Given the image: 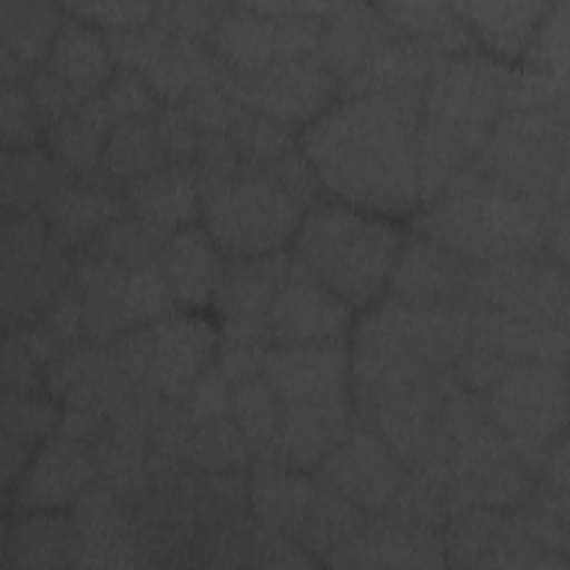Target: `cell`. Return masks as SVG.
I'll list each match as a JSON object with an SVG mask.
<instances>
[{
    "mask_svg": "<svg viewBox=\"0 0 570 570\" xmlns=\"http://www.w3.org/2000/svg\"><path fill=\"white\" fill-rule=\"evenodd\" d=\"M38 214L65 249L87 245L125 214L122 189L98 174L94 178L62 174L40 203Z\"/></svg>",
    "mask_w": 570,
    "mask_h": 570,
    "instance_id": "obj_24",
    "label": "cell"
},
{
    "mask_svg": "<svg viewBox=\"0 0 570 570\" xmlns=\"http://www.w3.org/2000/svg\"><path fill=\"white\" fill-rule=\"evenodd\" d=\"M345 568H439L445 566L443 537L434 525L401 517L367 521L327 554Z\"/></svg>",
    "mask_w": 570,
    "mask_h": 570,
    "instance_id": "obj_22",
    "label": "cell"
},
{
    "mask_svg": "<svg viewBox=\"0 0 570 570\" xmlns=\"http://www.w3.org/2000/svg\"><path fill=\"white\" fill-rule=\"evenodd\" d=\"M65 11L78 16L96 29L127 31L145 27L154 20V2H65Z\"/></svg>",
    "mask_w": 570,
    "mask_h": 570,
    "instance_id": "obj_47",
    "label": "cell"
},
{
    "mask_svg": "<svg viewBox=\"0 0 570 570\" xmlns=\"http://www.w3.org/2000/svg\"><path fill=\"white\" fill-rule=\"evenodd\" d=\"M62 171L47 149H4L2 151V214L38 212L49 189Z\"/></svg>",
    "mask_w": 570,
    "mask_h": 570,
    "instance_id": "obj_37",
    "label": "cell"
},
{
    "mask_svg": "<svg viewBox=\"0 0 570 570\" xmlns=\"http://www.w3.org/2000/svg\"><path fill=\"white\" fill-rule=\"evenodd\" d=\"M240 163L243 160L227 134L200 131L196 156H194V167L200 183L223 178L234 169H238Z\"/></svg>",
    "mask_w": 570,
    "mask_h": 570,
    "instance_id": "obj_51",
    "label": "cell"
},
{
    "mask_svg": "<svg viewBox=\"0 0 570 570\" xmlns=\"http://www.w3.org/2000/svg\"><path fill=\"white\" fill-rule=\"evenodd\" d=\"M287 265L289 254L285 252L227 261L220 287L212 303L218 316L220 341L272 347L269 312Z\"/></svg>",
    "mask_w": 570,
    "mask_h": 570,
    "instance_id": "obj_19",
    "label": "cell"
},
{
    "mask_svg": "<svg viewBox=\"0 0 570 570\" xmlns=\"http://www.w3.org/2000/svg\"><path fill=\"white\" fill-rule=\"evenodd\" d=\"M218 325L198 314H169L114 338L111 356L125 376L169 401H185L212 370Z\"/></svg>",
    "mask_w": 570,
    "mask_h": 570,
    "instance_id": "obj_8",
    "label": "cell"
},
{
    "mask_svg": "<svg viewBox=\"0 0 570 570\" xmlns=\"http://www.w3.org/2000/svg\"><path fill=\"white\" fill-rule=\"evenodd\" d=\"M512 69L488 53H459L441 62L421 94V120L476 149L503 111Z\"/></svg>",
    "mask_w": 570,
    "mask_h": 570,
    "instance_id": "obj_10",
    "label": "cell"
},
{
    "mask_svg": "<svg viewBox=\"0 0 570 570\" xmlns=\"http://www.w3.org/2000/svg\"><path fill=\"white\" fill-rule=\"evenodd\" d=\"M76 554V530L62 510L20 512L4 532V563L16 568H62Z\"/></svg>",
    "mask_w": 570,
    "mask_h": 570,
    "instance_id": "obj_33",
    "label": "cell"
},
{
    "mask_svg": "<svg viewBox=\"0 0 570 570\" xmlns=\"http://www.w3.org/2000/svg\"><path fill=\"white\" fill-rule=\"evenodd\" d=\"M323 22L312 16L274 18L234 2L209 33L207 47L225 71L252 73L281 60L318 56Z\"/></svg>",
    "mask_w": 570,
    "mask_h": 570,
    "instance_id": "obj_13",
    "label": "cell"
},
{
    "mask_svg": "<svg viewBox=\"0 0 570 570\" xmlns=\"http://www.w3.org/2000/svg\"><path fill=\"white\" fill-rule=\"evenodd\" d=\"M421 94L338 98L305 125L298 149L334 200L401 218L419 209Z\"/></svg>",
    "mask_w": 570,
    "mask_h": 570,
    "instance_id": "obj_1",
    "label": "cell"
},
{
    "mask_svg": "<svg viewBox=\"0 0 570 570\" xmlns=\"http://www.w3.org/2000/svg\"><path fill=\"white\" fill-rule=\"evenodd\" d=\"M60 425L58 405L38 394H20V392H4L2 394V410H0V428L11 436L20 439L29 448H38L45 443Z\"/></svg>",
    "mask_w": 570,
    "mask_h": 570,
    "instance_id": "obj_41",
    "label": "cell"
},
{
    "mask_svg": "<svg viewBox=\"0 0 570 570\" xmlns=\"http://www.w3.org/2000/svg\"><path fill=\"white\" fill-rule=\"evenodd\" d=\"M125 214L165 240L200 216V180L194 163H167L122 187Z\"/></svg>",
    "mask_w": 570,
    "mask_h": 570,
    "instance_id": "obj_23",
    "label": "cell"
},
{
    "mask_svg": "<svg viewBox=\"0 0 570 570\" xmlns=\"http://www.w3.org/2000/svg\"><path fill=\"white\" fill-rule=\"evenodd\" d=\"M98 98L102 100L114 122L127 118H147L163 107L160 98L154 94L147 80L122 67H116L109 82L98 91Z\"/></svg>",
    "mask_w": 570,
    "mask_h": 570,
    "instance_id": "obj_45",
    "label": "cell"
},
{
    "mask_svg": "<svg viewBox=\"0 0 570 570\" xmlns=\"http://www.w3.org/2000/svg\"><path fill=\"white\" fill-rule=\"evenodd\" d=\"M265 167L285 187V191H289L305 207V212L321 203L323 187L301 149H294Z\"/></svg>",
    "mask_w": 570,
    "mask_h": 570,
    "instance_id": "obj_50",
    "label": "cell"
},
{
    "mask_svg": "<svg viewBox=\"0 0 570 570\" xmlns=\"http://www.w3.org/2000/svg\"><path fill=\"white\" fill-rule=\"evenodd\" d=\"M263 376L281 401L278 432L265 459L301 472L316 470L354 428L350 343L341 336L272 347Z\"/></svg>",
    "mask_w": 570,
    "mask_h": 570,
    "instance_id": "obj_3",
    "label": "cell"
},
{
    "mask_svg": "<svg viewBox=\"0 0 570 570\" xmlns=\"http://www.w3.org/2000/svg\"><path fill=\"white\" fill-rule=\"evenodd\" d=\"M568 0L548 4V11L523 51L528 69L568 80Z\"/></svg>",
    "mask_w": 570,
    "mask_h": 570,
    "instance_id": "obj_42",
    "label": "cell"
},
{
    "mask_svg": "<svg viewBox=\"0 0 570 570\" xmlns=\"http://www.w3.org/2000/svg\"><path fill=\"white\" fill-rule=\"evenodd\" d=\"M31 454H33V448L22 443L20 439L11 436L9 432L0 434V476H2L4 494H9L13 483L20 479Z\"/></svg>",
    "mask_w": 570,
    "mask_h": 570,
    "instance_id": "obj_53",
    "label": "cell"
},
{
    "mask_svg": "<svg viewBox=\"0 0 570 570\" xmlns=\"http://www.w3.org/2000/svg\"><path fill=\"white\" fill-rule=\"evenodd\" d=\"M198 131H220L227 134L243 107L227 94L223 85V69L216 78L194 87L178 105Z\"/></svg>",
    "mask_w": 570,
    "mask_h": 570,
    "instance_id": "obj_43",
    "label": "cell"
},
{
    "mask_svg": "<svg viewBox=\"0 0 570 570\" xmlns=\"http://www.w3.org/2000/svg\"><path fill=\"white\" fill-rule=\"evenodd\" d=\"M82 332V292L69 281L33 321L13 330V336L40 365H53L76 347Z\"/></svg>",
    "mask_w": 570,
    "mask_h": 570,
    "instance_id": "obj_34",
    "label": "cell"
},
{
    "mask_svg": "<svg viewBox=\"0 0 570 570\" xmlns=\"http://www.w3.org/2000/svg\"><path fill=\"white\" fill-rule=\"evenodd\" d=\"M390 31L376 4L338 2L323 22L318 58L336 82H343Z\"/></svg>",
    "mask_w": 570,
    "mask_h": 570,
    "instance_id": "obj_31",
    "label": "cell"
},
{
    "mask_svg": "<svg viewBox=\"0 0 570 570\" xmlns=\"http://www.w3.org/2000/svg\"><path fill=\"white\" fill-rule=\"evenodd\" d=\"M450 58L432 45L390 31L356 71L338 82V98L363 94H423L428 80Z\"/></svg>",
    "mask_w": 570,
    "mask_h": 570,
    "instance_id": "obj_25",
    "label": "cell"
},
{
    "mask_svg": "<svg viewBox=\"0 0 570 570\" xmlns=\"http://www.w3.org/2000/svg\"><path fill=\"white\" fill-rule=\"evenodd\" d=\"M42 69L91 98L109 82L116 62L102 31L65 11Z\"/></svg>",
    "mask_w": 570,
    "mask_h": 570,
    "instance_id": "obj_28",
    "label": "cell"
},
{
    "mask_svg": "<svg viewBox=\"0 0 570 570\" xmlns=\"http://www.w3.org/2000/svg\"><path fill=\"white\" fill-rule=\"evenodd\" d=\"M40 363L27 352V347L9 334L2 350V387L4 392L38 394L42 390Z\"/></svg>",
    "mask_w": 570,
    "mask_h": 570,
    "instance_id": "obj_52",
    "label": "cell"
},
{
    "mask_svg": "<svg viewBox=\"0 0 570 570\" xmlns=\"http://www.w3.org/2000/svg\"><path fill=\"white\" fill-rule=\"evenodd\" d=\"M470 305L548 325H568V278L550 254L474 267Z\"/></svg>",
    "mask_w": 570,
    "mask_h": 570,
    "instance_id": "obj_16",
    "label": "cell"
},
{
    "mask_svg": "<svg viewBox=\"0 0 570 570\" xmlns=\"http://www.w3.org/2000/svg\"><path fill=\"white\" fill-rule=\"evenodd\" d=\"M227 136L243 163L265 167L298 149L301 129L243 109Z\"/></svg>",
    "mask_w": 570,
    "mask_h": 570,
    "instance_id": "obj_40",
    "label": "cell"
},
{
    "mask_svg": "<svg viewBox=\"0 0 570 570\" xmlns=\"http://www.w3.org/2000/svg\"><path fill=\"white\" fill-rule=\"evenodd\" d=\"M566 327L472 307L470 336L454 367L461 390L481 396L510 367L528 361L566 363Z\"/></svg>",
    "mask_w": 570,
    "mask_h": 570,
    "instance_id": "obj_12",
    "label": "cell"
},
{
    "mask_svg": "<svg viewBox=\"0 0 570 570\" xmlns=\"http://www.w3.org/2000/svg\"><path fill=\"white\" fill-rule=\"evenodd\" d=\"M96 472L94 452L82 441L56 434L33 450L4 499L16 512H58L94 485Z\"/></svg>",
    "mask_w": 570,
    "mask_h": 570,
    "instance_id": "obj_20",
    "label": "cell"
},
{
    "mask_svg": "<svg viewBox=\"0 0 570 570\" xmlns=\"http://www.w3.org/2000/svg\"><path fill=\"white\" fill-rule=\"evenodd\" d=\"M105 38L116 67L142 76L163 105H180L194 87L216 78L223 69L205 40L171 36L154 20Z\"/></svg>",
    "mask_w": 570,
    "mask_h": 570,
    "instance_id": "obj_15",
    "label": "cell"
},
{
    "mask_svg": "<svg viewBox=\"0 0 570 570\" xmlns=\"http://www.w3.org/2000/svg\"><path fill=\"white\" fill-rule=\"evenodd\" d=\"M24 85L31 94V100L40 114L45 129L62 120L65 116L73 114L87 100L73 87H69L47 69H38L33 76L24 80Z\"/></svg>",
    "mask_w": 570,
    "mask_h": 570,
    "instance_id": "obj_48",
    "label": "cell"
},
{
    "mask_svg": "<svg viewBox=\"0 0 570 570\" xmlns=\"http://www.w3.org/2000/svg\"><path fill=\"white\" fill-rule=\"evenodd\" d=\"M154 125L167 163H194L200 131L178 105H163L154 114Z\"/></svg>",
    "mask_w": 570,
    "mask_h": 570,
    "instance_id": "obj_49",
    "label": "cell"
},
{
    "mask_svg": "<svg viewBox=\"0 0 570 570\" xmlns=\"http://www.w3.org/2000/svg\"><path fill=\"white\" fill-rule=\"evenodd\" d=\"M305 207L267 171L240 163L232 174L200 183V218L227 258H258L283 252Z\"/></svg>",
    "mask_w": 570,
    "mask_h": 570,
    "instance_id": "obj_6",
    "label": "cell"
},
{
    "mask_svg": "<svg viewBox=\"0 0 570 570\" xmlns=\"http://www.w3.org/2000/svg\"><path fill=\"white\" fill-rule=\"evenodd\" d=\"M316 488L294 468L261 459L252 470L249 499L256 519L272 534H298Z\"/></svg>",
    "mask_w": 570,
    "mask_h": 570,
    "instance_id": "obj_32",
    "label": "cell"
},
{
    "mask_svg": "<svg viewBox=\"0 0 570 570\" xmlns=\"http://www.w3.org/2000/svg\"><path fill=\"white\" fill-rule=\"evenodd\" d=\"M472 272L461 256L412 232L403 240L385 296L412 307L465 305Z\"/></svg>",
    "mask_w": 570,
    "mask_h": 570,
    "instance_id": "obj_21",
    "label": "cell"
},
{
    "mask_svg": "<svg viewBox=\"0 0 570 570\" xmlns=\"http://www.w3.org/2000/svg\"><path fill=\"white\" fill-rule=\"evenodd\" d=\"M114 125L116 122L96 94L73 114L45 129V149L65 176L94 178L100 171L105 145Z\"/></svg>",
    "mask_w": 570,
    "mask_h": 570,
    "instance_id": "obj_29",
    "label": "cell"
},
{
    "mask_svg": "<svg viewBox=\"0 0 570 570\" xmlns=\"http://www.w3.org/2000/svg\"><path fill=\"white\" fill-rule=\"evenodd\" d=\"M227 94L252 114L303 129L338 100V82L318 56L281 60L252 73L223 69Z\"/></svg>",
    "mask_w": 570,
    "mask_h": 570,
    "instance_id": "obj_14",
    "label": "cell"
},
{
    "mask_svg": "<svg viewBox=\"0 0 570 570\" xmlns=\"http://www.w3.org/2000/svg\"><path fill=\"white\" fill-rule=\"evenodd\" d=\"M316 470L323 485L367 514L387 512L407 476L405 461L363 425H354Z\"/></svg>",
    "mask_w": 570,
    "mask_h": 570,
    "instance_id": "obj_17",
    "label": "cell"
},
{
    "mask_svg": "<svg viewBox=\"0 0 570 570\" xmlns=\"http://www.w3.org/2000/svg\"><path fill=\"white\" fill-rule=\"evenodd\" d=\"M71 281V261L38 212L2 218V325L13 332L33 321Z\"/></svg>",
    "mask_w": 570,
    "mask_h": 570,
    "instance_id": "obj_11",
    "label": "cell"
},
{
    "mask_svg": "<svg viewBox=\"0 0 570 570\" xmlns=\"http://www.w3.org/2000/svg\"><path fill=\"white\" fill-rule=\"evenodd\" d=\"M354 325V307L325 287L292 254L269 312L272 347L341 338Z\"/></svg>",
    "mask_w": 570,
    "mask_h": 570,
    "instance_id": "obj_18",
    "label": "cell"
},
{
    "mask_svg": "<svg viewBox=\"0 0 570 570\" xmlns=\"http://www.w3.org/2000/svg\"><path fill=\"white\" fill-rule=\"evenodd\" d=\"M160 269L178 307L198 312L214 303L225 274V254L203 225H189L167 236L158 249Z\"/></svg>",
    "mask_w": 570,
    "mask_h": 570,
    "instance_id": "obj_26",
    "label": "cell"
},
{
    "mask_svg": "<svg viewBox=\"0 0 570 570\" xmlns=\"http://www.w3.org/2000/svg\"><path fill=\"white\" fill-rule=\"evenodd\" d=\"M401 227L338 200H321L303 214L292 256L354 309L376 303L403 247Z\"/></svg>",
    "mask_w": 570,
    "mask_h": 570,
    "instance_id": "obj_5",
    "label": "cell"
},
{
    "mask_svg": "<svg viewBox=\"0 0 570 570\" xmlns=\"http://www.w3.org/2000/svg\"><path fill=\"white\" fill-rule=\"evenodd\" d=\"M550 2H452L454 13L490 58L517 60L523 56Z\"/></svg>",
    "mask_w": 570,
    "mask_h": 570,
    "instance_id": "obj_30",
    "label": "cell"
},
{
    "mask_svg": "<svg viewBox=\"0 0 570 570\" xmlns=\"http://www.w3.org/2000/svg\"><path fill=\"white\" fill-rule=\"evenodd\" d=\"M479 403L519 461L530 472L541 470L550 448L566 432V367L554 361L519 363L485 390Z\"/></svg>",
    "mask_w": 570,
    "mask_h": 570,
    "instance_id": "obj_9",
    "label": "cell"
},
{
    "mask_svg": "<svg viewBox=\"0 0 570 570\" xmlns=\"http://www.w3.org/2000/svg\"><path fill=\"white\" fill-rule=\"evenodd\" d=\"M390 29L436 47L445 56L472 51L468 33L452 4L445 2H381L376 4Z\"/></svg>",
    "mask_w": 570,
    "mask_h": 570,
    "instance_id": "obj_36",
    "label": "cell"
},
{
    "mask_svg": "<svg viewBox=\"0 0 570 570\" xmlns=\"http://www.w3.org/2000/svg\"><path fill=\"white\" fill-rule=\"evenodd\" d=\"M550 212L472 167L414 218L412 232L454 252L472 267L548 254Z\"/></svg>",
    "mask_w": 570,
    "mask_h": 570,
    "instance_id": "obj_4",
    "label": "cell"
},
{
    "mask_svg": "<svg viewBox=\"0 0 570 570\" xmlns=\"http://www.w3.org/2000/svg\"><path fill=\"white\" fill-rule=\"evenodd\" d=\"M163 165H167V158L156 134L154 116L127 118L111 127L98 176L122 189L127 183Z\"/></svg>",
    "mask_w": 570,
    "mask_h": 570,
    "instance_id": "obj_35",
    "label": "cell"
},
{
    "mask_svg": "<svg viewBox=\"0 0 570 570\" xmlns=\"http://www.w3.org/2000/svg\"><path fill=\"white\" fill-rule=\"evenodd\" d=\"M65 9L45 0H0L2 82H24L42 69Z\"/></svg>",
    "mask_w": 570,
    "mask_h": 570,
    "instance_id": "obj_27",
    "label": "cell"
},
{
    "mask_svg": "<svg viewBox=\"0 0 570 570\" xmlns=\"http://www.w3.org/2000/svg\"><path fill=\"white\" fill-rule=\"evenodd\" d=\"M0 114L4 149L36 147L38 138L45 134V125L24 82H2Z\"/></svg>",
    "mask_w": 570,
    "mask_h": 570,
    "instance_id": "obj_44",
    "label": "cell"
},
{
    "mask_svg": "<svg viewBox=\"0 0 570 570\" xmlns=\"http://www.w3.org/2000/svg\"><path fill=\"white\" fill-rule=\"evenodd\" d=\"M225 9V2H160L154 9V22L171 36L207 42Z\"/></svg>",
    "mask_w": 570,
    "mask_h": 570,
    "instance_id": "obj_46",
    "label": "cell"
},
{
    "mask_svg": "<svg viewBox=\"0 0 570 570\" xmlns=\"http://www.w3.org/2000/svg\"><path fill=\"white\" fill-rule=\"evenodd\" d=\"M568 118L548 109H503L472 169L546 207H566Z\"/></svg>",
    "mask_w": 570,
    "mask_h": 570,
    "instance_id": "obj_7",
    "label": "cell"
},
{
    "mask_svg": "<svg viewBox=\"0 0 570 570\" xmlns=\"http://www.w3.org/2000/svg\"><path fill=\"white\" fill-rule=\"evenodd\" d=\"M454 387L450 367L434 361L387 298L354 325L350 390L354 419L379 434L410 468Z\"/></svg>",
    "mask_w": 570,
    "mask_h": 570,
    "instance_id": "obj_2",
    "label": "cell"
},
{
    "mask_svg": "<svg viewBox=\"0 0 570 570\" xmlns=\"http://www.w3.org/2000/svg\"><path fill=\"white\" fill-rule=\"evenodd\" d=\"M229 416L249 452L267 454L281 423V401L265 376L229 385Z\"/></svg>",
    "mask_w": 570,
    "mask_h": 570,
    "instance_id": "obj_38",
    "label": "cell"
},
{
    "mask_svg": "<svg viewBox=\"0 0 570 570\" xmlns=\"http://www.w3.org/2000/svg\"><path fill=\"white\" fill-rule=\"evenodd\" d=\"M365 517L367 512L321 483V488H316L314 492L298 534L312 550L330 554L365 523Z\"/></svg>",
    "mask_w": 570,
    "mask_h": 570,
    "instance_id": "obj_39",
    "label": "cell"
}]
</instances>
